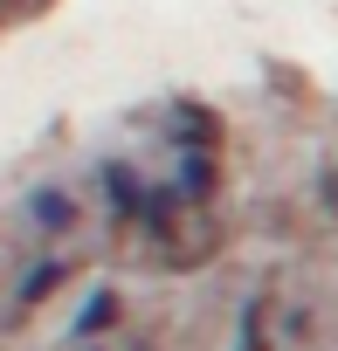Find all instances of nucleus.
<instances>
[{
  "label": "nucleus",
  "mask_w": 338,
  "mask_h": 351,
  "mask_svg": "<svg viewBox=\"0 0 338 351\" xmlns=\"http://www.w3.org/2000/svg\"><path fill=\"white\" fill-rule=\"evenodd\" d=\"M56 282H63V262H42V269H35V276L21 282V303H42V296H49Z\"/></svg>",
  "instance_id": "nucleus-1"
},
{
  "label": "nucleus",
  "mask_w": 338,
  "mask_h": 351,
  "mask_svg": "<svg viewBox=\"0 0 338 351\" xmlns=\"http://www.w3.org/2000/svg\"><path fill=\"white\" fill-rule=\"evenodd\" d=\"M69 214H76V207H69L63 193H42V200H35V221H42V228H69Z\"/></svg>",
  "instance_id": "nucleus-2"
}]
</instances>
